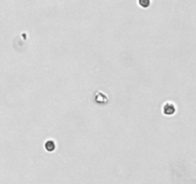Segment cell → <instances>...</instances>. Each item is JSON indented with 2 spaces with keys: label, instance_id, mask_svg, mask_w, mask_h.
<instances>
[{
  "label": "cell",
  "instance_id": "obj_1",
  "mask_svg": "<svg viewBox=\"0 0 196 184\" xmlns=\"http://www.w3.org/2000/svg\"><path fill=\"white\" fill-rule=\"evenodd\" d=\"M163 113L165 115H173L176 112V106L172 102H166L163 106Z\"/></svg>",
  "mask_w": 196,
  "mask_h": 184
},
{
  "label": "cell",
  "instance_id": "obj_3",
  "mask_svg": "<svg viewBox=\"0 0 196 184\" xmlns=\"http://www.w3.org/2000/svg\"><path fill=\"white\" fill-rule=\"evenodd\" d=\"M44 148L46 149V150H48V152H53V150H55V149H56V143H55V141L52 140V139L47 140L46 142H45V144H44Z\"/></svg>",
  "mask_w": 196,
  "mask_h": 184
},
{
  "label": "cell",
  "instance_id": "obj_4",
  "mask_svg": "<svg viewBox=\"0 0 196 184\" xmlns=\"http://www.w3.org/2000/svg\"><path fill=\"white\" fill-rule=\"evenodd\" d=\"M139 3H140V5H142V6H143V7H147V6L150 4V2H149V1H142V0H141V1H140Z\"/></svg>",
  "mask_w": 196,
  "mask_h": 184
},
{
  "label": "cell",
  "instance_id": "obj_2",
  "mask_svg": "<svg viewBox=\"0 0 196 184\" xmlns=\"http://www.w3.org/2000/svg\"><path fill=\"white\" fill-rule=\"evenodd\" d=\"M95 100L99 104H104L107 102V96L105 94H103L101 91H98L95 95Z\"/></svg>",
  "mask_w": 196,
  "mask_h": 184
}]
</instances>
